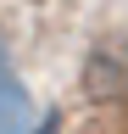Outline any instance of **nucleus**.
<instances>
[{"label":"nucleus","mask_w":128,"mask_h":134,"mask_svg":"<svg viewBox=\"0 0 128 134\" xmlns=\"http://www.w3.org/2000/svg\"><path fill=\"white\" fill-rule=\"evenodd\" d=\"M84 84H89V95H106V100H117V95H128V56L123 50H95L89 56V67H84Z\"/></svg>","instance_id":"f257e3e1"},{"label":"nucleus","mask_w":128,"mask_h":134,"mask_svg":"<svg viewBox=\"0 0 128 134\" xmlns=\"http://www.w3.org/2000/svg\"><path fill=\"white\" fill-rule=\"evenodd\" d=\"M34 123V106H28V90L0 67V134H28Z\"/></svg>","instance_id":"f03ea898"}]
</instances>
